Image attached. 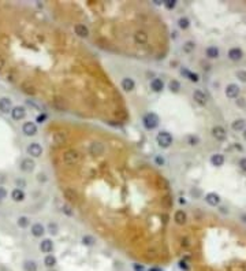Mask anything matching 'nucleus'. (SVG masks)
<instances>
[{
	"label": "nucleus",
	"instance_id": "30",
	"mask_svg": "<svg viewBox=\"0 0 246 271\" xmlns=\"http://www.w3.org/2000/svg\"><path fill=\"white\" fill-rule=\"evenodd\" d=\"M237 78L241 82H246V71L245 70H238L237 71Z\"/></svg>",
	"mask_w": 246,
	"mask_h": 271
},
{
	"label": "nucleus",
	"instance_id": "39",
	"mask_svg": "<svg viewBox=\"0 0 246 271\" xmlns=\"http://www.w3.org/2000/svg\"><path fill=\"white\" fill-rule=\"evenodd\" d=\"M45 119H47V115H45V114H40L39 116H37V119H36V121L39 122V123H43L44 121H45Z\"/></svg>",
	"mask_w": 246,
	"mask_h": 271
},
{
	"label": "nucleus",
	"instance_id": "17",
	"mask_svg": "<svg viewBox=\"0 0 246 271\" xmlns=\"http://www.w3.org/2000/svg\"><path fill=\"white\" fill-rule=\"evenodd\" d=\"M11 199L15 203H21V201L25 200V192L22 189H18V188H15V189H12L11 192Z\"/></svg>",
	"mask_w": 246,
	"mask_h": 271
},
{
	"label": "nucleus",
	"instance_id": "40",
	"mask_svg": "<svg viewBox=\"0 0 246 271\" xmlns=\"http://www.w3.org/2000/svg\"><path fill=\"white\" fill-rule=\"evenodd\" d=\"M4 67H6V59H4V56L0 55V71H2Z\"/></svg>",
	"mask_w": 246,
	"mask_h": 271
},
{
	"label": "nucleus",
	"instance_id": "13",
	"mask_svg": "<svg viewBox=\"0 0 246 271\" xmlns=\"http://www.w3.org/2000/svg\"><path fill=\"white\" fill-rule=\"evenodd\" d=\"M239 86L238 85H235V84H230V85H227V88H226V96L228 99H235V97H238V95H239Z\"/></svg>",
	"mask_w": 246,
	"mask_h": 271
},
{
	"label": "nucleus",
	"instance_id": "35",
	"mask_svg": "<svg viewBox=\"0 0 246 271\" xmlns=\"http://www.w3.org/2000/svg\"><path fill=\"white\" fill-rule=\"evenodd\" d=\"M238 166L241 167L242 171H245V173H246V157H242V159H239V162H238Z\"/></svg>",
	"mask_w": 246,
	"mask_h": 271
},
{
	"label": "nucleus",
	"instance_id": "45",
	"mask_svg": "<svg viewBox=\"0 0 246 271\" xmlns=\"http://www.w3.org/2000/svg\"><path fill=\"white\" fill-rule=\"evenodd\" d=\"M244 138H245V140H246V128H245V129H244Z\"/></svg>",
	"mask_w": 246,
	"mask_h": 271
},
{
	"label": "nucleus",
	"instance_id": "20",
	"mask_svg": "<svg viewBox=\"0 0 246 271\" xmlns=\"http://www.w3.org/2000/svg\"><path fill=\"white\" fill-rule=\"evenodd\" d=\"M211 163L216 167H220L224 164V156L221 153H215V155L211 156Z\"/></svg>",
	"mask_w": 246,
	"mask_h": 271
},
{
	"label": "nucleus",
	"instance_id": "46",
	"mask_svg": "<svg viewBox=\"0 0 246 271\" xmlns=\"http://www.w3.org/2000/svg\"><path fill=\"white\" fill-rule=\"evenodd\" d=\"M3 181H4V177H3V175H0V182H3Z\"/></svg>",
	"mask_w": 246,
	"mask_h": 271
},
{
	"label": "nucleus",
	"instance_id": "34",
	"mask_svg": "<svg viewBox=\"0 0 246 271\" xmlns=\"http://www.w3.org/2000/svg\"><path fill=\"white\" fill-rule=\"evenodd\" d=\"M188 140H189V144H190V145H197V144L200 143L198 137H196V136H190Z\"/></svg>",
	"mask_w": 246,
	"mask_h": 271
},
{
	"label": "nucleus",
	"instance_id": "29",
	"mask_svg": "<svg viewBox=\"0 0 246 271\" xmlns=\"http://www.w3.org/2000/svg\"><path fill=\"white\" fill-rule=\"evenodd\" d=\"M164 163H165V159L161 155H156L155 156V164L156 166H164Z\"/></svg>",
	"mask_w": 246,
	"mask_h": 271
},
{
	"label": "nucleus",
	"instance_id": "26",
	"mask_svg": "<svg viewBox=\"0 0 246 271\" xmlns=\"http://www.w3.org/2000/svg\"><path fill=\"white\" fill-rule=\"evenodd\" d=\"M194 48H196V44L193 43V41H186V43L183 44V52L190 54L194 51Z\"/></svg>",
	"mask_w": 246,
	"mask_h": 271
},
{
	"label": "nucleus",
	"instance_id": "22",
	"mask_svg": "<svg viewBox=\"0 0 246 271\" xmlns=\"http://www.w3.org/2000/svg\"><path fill=\"white\" fill-rule=\"evenodd\" d=\"M245 126H246L245 119L239 118V119H235V121L233 122L231 128H233V130H235V132H239V130H244L245 129Z\"/></svg>",
	"mask_w": 246,
	"mask_h": 271
},
{
	"label": "nucleus",
	"instance_id": "18",
	"mask_svg": "<svg viewBox=\"0 0 246 271\" xmlns=\"http://www.w3.org/2000/svg\"><path fill=\"white\" fill-rule=\"evenodd\" d=\"M151 89L153 92H161L164 89V82H163V80H160V78H153L151 81Z\"/></svg>",
	"mask_w": 246,
	"mask_h": 271
},
{
	"label": "nucleus",
	"instance_id": "6",
	"mask_svg": "<svg viewBox=\"0 0 246 271\" xmlns=\"http://www.w3.org/2000/svg\"><path fill=\"white\" fill-rule=\"evenodd\" d=\"M11 116L14 121H22V119H25L26 116V110L25 107H22V105H16V107H12L11 110Z\"/></svg>",
	"mask_w": 246,
	"mask_h": 271
},
{
	"label": "nucleus",
	"instance_id": "43",
	"mask_svg": "<svg viewBox=\"0 0 246 271\" xmlns=\"http://www.w3.org/2000/svg\"><path fill=\"white\" fill-rule=\"evenodd\" d=\"M237 104H239L241 107H244V105H245V99H238Z\"/></svg>",
	"mask_w": 246,
	"mask_h": 271
},
{
	"label": "nucleus",
	"instance_id": "3",
	"mask_svg": "<svg viewBox=\"0 0 246 271\" xmlns=\"http://www.w3.org/2000/svg\"><path fill=\"white\" fill-rule=\"evenodd\" d=\"M72 30H74V34L78 37H88L91 34V30L88 29V26L84 25V23H79V22H74L72 23Z\"/></svg>",
	"mask_w": 246,
	"mask_h": 271
},
{
	"label": "nucleus",
	"instance_id": "47",
	"mask_svg": "<svg viewBox=\"0 0 246 271\" xmlns=\"http://www.w3.org/2000/svg\"><path fill=\"white\" fill-rule=\"evenodd\" d=\"M242 219H244V222H246V215H242Z\"/></svg>",
	"mask_w": 246,
	"mask_h": 271
},
{
	"label": "nucleus",
	"instance_id": "14",
	"mask_svg": "<svg viewBox=\"0 0 246 271\" xmlns=\"http://www.w3.org/2000/svg\"><path fill=\"white\" fill-rule=\"evenodd\" d=\"M205 201L209 205H212V207H216V205L220 204V196L217 193H215V192H211V193L205 194Z\"/></svg>",
	"mask_w": 246,
	"mask_h": 271
},
{
	"label": "nucleus",
	"instance_id": "9",
	"mask_svg": "<svg viewBox=\"0 0 246 271\" xmlns=\"http://www.w3.org/2000/svg\"><path fill=\"white\" fill-rule=\"evenodd\" d=\"M174 222L179 226H183L188 222V215H186V212L183 210H176L174 212Z\"/></svg>",
	"mask_w": 246,
	"mask_h": 271
},
{
	"label": "nucleus",
	"instance_id": "33",
	"mask_svg": "<svg viewBox=\"0 0 246 271\" xmlns=\"http://www.w3.org/2000/svg\"><path fill=\"white\" fill-rule=\"evenodd\" d=\"M15 185H16L18 189H22V188L26 186V182H25V180H22V178H18V180H15Z\"/></svg>",
	"mask_w": 246,
	"mask_h": 271
},
{
	"label": "nucleus",
	"instance_id": "36",
	"mask_svg": "<svg viewBox=\"0 0 246 271\" xmlns=\"http://www.w3.org/2000/svg\"><path fill=\"white\" fill-rule=\"evenodd\" d=\"M7 194H8V192L6 190V188L0 186V201H2V200H4V199L7 197Z\"/></svg>",
	"mask_w": 246,
	"mask_h": 271
},
{
	"label": "nucleus",
	"instance_id": "41",
	"mask_svg": "<svg viewBox=\"0 0 246 271\" xmlns=\"http://www.w3.org/2000/svg\"><path fill=\"white\" fill-rule=\"evenodd\" d=\"M37 180H39L40 182H45V181H47V175H45V174H44V173H43V174L40 173L39 175H37Z\"/></svg>",
	"mask_w": 246,
	"mask_h": 271
},
{
	"label": "nucleus",
	"instance_id": "37",
	"mask_svg": "<svg viewBox=\"0 0 246 271\" xmlns=\"http://www.w3.org/2000/svg\"><path fill=\"white\" fill-rule=\"evenodd\" d=\"M25 269H26L27 271H29V270H30V271H34V270H36V266H34L33 262H26V263H25Z\"/></svg>",
	"mask_w": 246,
	"mask_h": 271
},
{
	"label": "nucleus",
	"instance_id": "21",
	"mask_svg": "<svg viewBox=\"0 0 246 271\" xmlns=\"http://www.w3.org/2000/svg\"><path fill=\"white\" fill-rule=\"evenodd\" d=\"M40 249L43 252L48 253V252H51L52 249H53V244H52V241L49 238H45V240H43V241L40 242Z\"/></svg>",
	"mask_w": 246,
	"mask_h": 271
},
{
	"label": "nucleus",
	"instance_id": "25",
	"mask_svg": "<svg viewBox=\"0 0 246 271\" xmlns=\"http://www.w3.org/2000/svg\"><path fill=\"white\" fill-rule=\"evenodd\" d=\"M178 26L181 27L182 30H186L190 26V21L186 18V16H181V18L178 19Z\"/></svg>",
	"mask_w": 246,
	"mask_h": 271
},
{
	"label": "nucleus",
	"instance_id": "19",
	"mask_svg": "<svg viewBox=\"0 0 246 271\" xmlns=\"http://www.w3.org/2000/svg\"><path fill=\"white\" fill-rule=\"evenodd\" d=\"M205 55H207V58H209V59H216V58H219V55H220L219 48L215 47V45L208 47L205 49Z\"/></svg>",
	"mask_w": 246,
	"mask_h": 271
},
{
	"label": "nucleus",
	"instance_id": "38",
	"mask_svg": "<svg viewBox=\"0 0 246 271\" xmlns=\"http://www.w3.org/2000/svg\"><path fill=\"white\" fill-rule=\"evenodd\" d=\"M45 264L47 266H53L55 264V258H52V256H47L45 258Z\"/></svg>",
	"mask_w": 246,
	"mask_h": 271
},
{
	"label": "nucleus",
	"instance_id": "31",
	"mask_svg": "<svg viewBox=\"0 0 246 271\" xmlns=\"http://www.w3.org/2000/svg\"><path fill=\"white\" fill-rule=\"evenodd\" d=\"M188 78H189V80L192 81V82H198V81H200V75L197 74V73H192V71L189 73Z\"/></svg>",
	"mask_w": 246,
	"mask_h": 271
},
{
	"label": "nucleus",
	"instance_id": "7",
	"mask_svg": "<svg viewBox=\"0 0 246 271\" xmlns=\"http://www.w3.org/2000/svg\"><path fill=\"white\" fill-rule=\"evenodd\" d=\"M212 136L215 137V138L217 140V141H224L227 137V132L226 129L223 128V126H215V128L212 129Z\"/></svg>",
	"mask_w": 246,
	"mask_h": 271
},
{
	"label": "nucleus",
	"instance_id": "11",
	"mask_svg": "<svg viewBox=\"0 0 246 271\" xmlns=\"http://www.w3.org/2000/svg\"><path fill=\"white\" fill-rule=\"evenodd\" d=\"M12 110V101L10 97H2L0 99V111L3 112V114H8V112H11Z\"/></svg>",
	"mask_w": 246,
	"mask_h": 271
},
{
	"label": "nucleus",
	"instance_id": "8",
	"mask_svg": "<svg viewBox=\"0 0 246 271\" xmlns=\"http://www.w3.org/2000/svg\"><path fill=\"white\" fill-rule=\"evenodd\" d=\"M193 99H194V101L197 103V104H200V105H205L207 103H208L207 95L204 93L201 89H196V91L193 92Z\"/></svg>",
	"mask_w": 246,
	"mask_h": 271
},
{
	"label": "nucleus",
	"instance_id": "5",
	"mask_svg": "<svg viewBox=\"0 0 246 271\" xmlns=\"http://www.w3.org/2000/svg\"><path fill=\"white\" fill-rule=\"evenodd\" d=\"M22 133L25 136H29V137H32V136H36L37 134V125L34 122H25L22 125Z\"/></svg>",
	"mask_w": 246,
	"mask_h": 271
},
{
	"label": "nucleus",
	"instance_id": "44",
	"mask_svg": "<svg viewBox=\"0 0 246 271\" xmlns=\"http://www.w3.org/2000/svg\"><path fill=\"white\" fill-rule=\"evenodd\" d=\"M179 203H181V204H186V200H185V199H183V197H182V199H181V200H179Z\"/></svg>",
	"mask_w": 246,
	"mask_h": 271
},
{
	"label": "nucleus",
	"instance_id": "4",
	"mask_svg": "<svg viewBox=\"0 0 246 271\" xmlns=\"http://www.w3.org/2000/svg\"><path fill=\"white\" fill-rule=\"evenodd\" d=\"M26 151L32 157H40L43 155V147H41V144H39V143H30L29 145H27Z\"/></svg>",
	"mask_w": 246,
	"mask_h": 271
},
{
	"label": "nucleus",
	"instance_id": "23",
	"mask_svg": "<svg viewBox=\"0 0 246 271\" xmlns=\"http://www.w3.org/2000/svg\"><path fill=\"white\" fill-rule=\"evenodd\" d=\"M168 89L171 92H174V93H178V92L181 91V82L176 81V80H171L168 82Z\"/></svg>",
	"mask_w": 246,
	"mask_h": 271
},
{
	"label": "nucleus",
	"instance_id": "10",
	"mask_svg": "<svg viewBox=\"0 0 246 271\" xmlns=\"http://www.w3.org/2000/svg\"><path fill=\"white\" fill-rule=\"evenodd\" d=\"M34 167H36V163H34V160L30 159V157H25V159L21 162V170L25 171V173H32L34 170Z\"/></svg>",
	"mask_w": 246,
	"mask_h": 271
},
{
	"label": "nucleus",
	"instance_id": "42",
	"mask_svg": "<svg viewBox=\"0 0 246 271\" xmlns=\"http://www.w3.org/2000/svg\"><path fill=\"white\" fill-rule=\"evenodd\" d=\"M189 73H190V71H189V70H188V68H186V67H182V68H181V74H182V75H185L186 78H188Z\"/></svg>",
	"mask_w": 246,
	"mask_h": 271
},
{
	"label": "nucleus",
	"instance_id": "2",
	"mask_svg": "<svg viewBox=\"0 0 246 271\" xmlns=\"http://www.w3.org/2000/svg\"><path fill=\"white\" fill-rule=\"evenodd\" d=\"M156 141H157L160 148H169L172 145V136L168 132H160L156 136Z\"/></svg>",
	"mask_w": 246,
	"mask_h": 271
},
{
	"label": "nucleus",
	"instance_id": "28",
	"mask_svg": "<svg viewBox=\"0 0 246 271\" xmlns=\"http://www.w3.org/2000/svg\"><path fill=\"white\" fill-rule=\"evenodd\" d=\"M82 241H84V244H86V245H93L95 244V237L93 236H85L84 238H82Z\"/></svg>",
	"mask_w": 246,
	"mask_h": 271
},
{
	"label": "nucleus",
	"instance_id": "12",
	"mask_svg": "<svg viewBox=\"0 0 246 271\" xmlns=\"http://www.w3.org/2000/svg\"><path fill=\"white\" fill-rule=\"evenodd\" d=\"M120 88L126 92H131L136 89V82H134L133 78L130 77H124L122 81H120Z\"/></svg>",
	"mask_w": 246,
	"mask_h": 271
},
{
	"label": "nucleus",
	"instance_id": "24",
	"mask_svg": "<svg viewBox=\"0 0 246 271\" xmlns=\"http://www.w3.org/2000/svg\"><path fill=\"white\" fill-rule=\"evenodd\" d=\"M16 225H18L21 229H26L27 226L30 225V219L27 217H19L18 221H16Z\"/></svg>",
	"mask_w": 246,
	"mask_h": 271
},
{
	"label": "nucleus",
	"instance_id": "1",
	"mask_svg": "<svg viewBox=\"0 0 246 271\" xmlns=\"http://www.w3.org/2000/svg\"><path fill=\"white\" fill-rule=\"evenodd\" d=\"M160 123V118L155 112H148L146 115L142 118V125L146 130H155Z\"/></svg>",
	"mask_w": 246,
	"mask_h": 271
},
{
	"label": "nucleus",
	"instance_id": "32",
	"mask_svg": "<svg viewBox=\"0 0 246 271\" xmlns=\"http://www.w3.org/2000/svg\"><path fill=\"white\" fill-rule=\"evenodd\" d=\"M164 6H165V8H168V10L175 8V6H176V0H167V2H164Z\"/></svg>",
	"mask_w": 246,
	"mask_h": 271
},
{
	"label": "nucleus",
	"instance_id": "27",
	"mask_svg": "<svg viewBox=\"0 0 246 271\" xmlns=\"http://www.w3.org/2000/svg\"><path fill=\"white\" fill-rule=\"evenodd\" d=\"M48 231L51 233V234H58V231H59V226H58V223L56 222H49L48 223Z\"/></svg>",
	"mask_w": 246,
	"mask_h": 271
},
{
	"label": "nucleus",
	"instance_id": "16",
	"mask_svg": "<svg viewBox=\"0 0 246 271\" xmlns=\"http://www.w3.org/2000/svg\"><path fill=\"white\" fill-rule=\"evenodd\" d=\"M30 231H32V234L34 236V237H41V236L45 233V227H44L41 223H34L32 225V227H30Z\"/></svg>",
	"mask_w": 246,
	"mask_h": 271
},
{
	"label": "nucleus",
	"instance_id": "15",
	"mask_svg": "<svg viewBox=\"0 0 246 271\" xmlns=\"http://www.w3.org/2000/svg\"><path fill=\"white\" fill-rule=\"evenodd\" d=\"M242 56H244V52H242V49L241 48H238V47H234V48H231V49L228 51V58H230L231 60H234V62L241 60Z\"/></svg>",
	"mask_w": 246,
	"mask_h": 271
}]
</instances>
